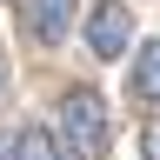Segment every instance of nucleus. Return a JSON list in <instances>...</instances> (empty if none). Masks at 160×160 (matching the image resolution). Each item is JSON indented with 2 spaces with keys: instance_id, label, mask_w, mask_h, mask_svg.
Wrapping results in <instances>:
<instances>
[{
  "instance_id": "obj_6",
  "label": "nucleus",
  "mask_w": 160,
  "mask_h": 160,
  "mask_svg": "<svg viewBox=\"0 0 160 160\" xmlns=\"http://www.w3.org/2000/svg\"><path fill=\"white\" fill-rule=\"evenodd\" d=\"M140 160H160V120H153L147 133H140Z\"/></svg>"
},
{
  "instance_id": "obj_8",
  "label": "nucleus",
  "mask_w": 160,
  "mask_h": 160,
  "mask_svg": "<svg viewBox=\"0 0 160 160\" xmlns=\"http://www.w3.org/2000/svg\"><path fill=\"white\" fill-rule=\"evenodd\" d=\"M0 160H7V140H0Z\"/></svg>"
},
{
  "instance_id": "obj_4",
  "label": "nucleus",
  "mask_w": 160,
  "mask_h": 160,
  "mask_svg": "<svg viewBox=\"0 0 160 160\" xmlns=\"http://www.w3.org/2000/svg\"><path fill=\"white\" fill-rule=\"evenodd\" d=\"M7 160H60V140H53V127H20L13 140H7Z\"/></svg>"
},
{
  "instance_id": "obj_3",
  "label": "nucleus",
  "mask_w": 160,
  "mask_h": 160,
  "mask_svg": "<svg viewBox=\"0 0 160 160\" xmlns=\"http://www.w3.org/2000/svg\"><path fill=\"white\" fill-rule=\"evenodd\" d=\"M73 13H80V0H27V27L40 47H60L73 33Z\"/></svg>"
},
{
  "instance_id": "obj_1",
  "label": "nucleus",
  "mask_w": 160,
  "mask_h": 160,
  "mask_svg": "<svg viewBox=\"0 0 160 160\" xmlns=\"http://www.w3.org/2000/svg\"><path fill=\"white\" fill-rule=\"evenodd\" d=\"M53 140H60V160H100V153H107V100H100L93 87L60 93Z\"/></svg>"
},
{
  "instance_id": "obj_7",
  "label": "nucleus",
  "mask_w": 160,
  "mask_h": 160,
  "mask_svg": "<svg viewBox=\"0 0 160 160\" xmlns=\"http://www.w3.org/2000/svg\"><path fill=\"white\" fill-rule=\"evenodd\" d=\"M0 87H7V53H0Z\"/></svg>"
},
{
  "instance_id": "obj_2",
  "label": "nucleus",
  "mask_w": 160,
  "mask_h": 160,
  "mask_svg": "<svg viewBox=\"0 0 160 160\" xmlns=\"http://www.w3.org/2000/svg\"><path fill=\"white\" fill-rule=\"evenodd\" d=\"M127 40H133V13L120 7V0H100V7L87 13V47H93V60H120Z\"/></svg>"
},
{
  "instance_id": "obj_5",
  "label": "nucleus",
  "mask_w": 160,
  "mask_h": 160,
  "mask_svg": "<svg viewBox=\"0 0 160 160\" xmlns=\"http://www.w3.org/2000/svg\"><path fill=\"white\" fill-rule=\"evenodd\" d=\"M133 93L160 107V40H147V47L133 53Z\"/></svg>"
}]
</instances>
